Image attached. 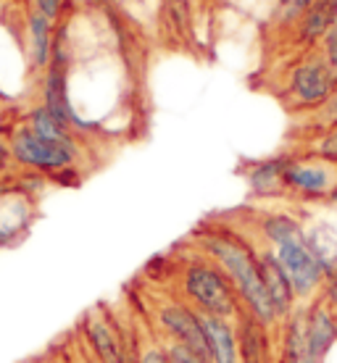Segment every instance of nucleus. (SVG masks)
Masks as SVG:
<instances>
[{"instance_id":"1","label":"nucleus","mask_w":337,"mask_h":363,"mask_svg":"<svg viewBox=\"0 0 337 363\" xmlns=\"http://www.w3.org/2000/svg\"><path fill=\"white\" fill-rule=\"evenodd\" d=\"M195 242H198L206 258H211L221 272L227 274V279L232 281V287L240 295L243 308L258 321H264L266 327H280L277 311H274L272 300L266 295L264 277H261L258 245H253L243 235L232 232L229 227L201 229L195 235Z\"/></svg>"},{"instance_id":"2","label":"nucleus","mask_w":337,"mask_h":363,"mask_svg":"<svg viewBox=\"0 0 337 363\" xmlns=\"http://www.w3.org/2000/svg\"><path fill=\"white\" fill-rule=\"evenodd\" d=\"M179 295L198 313L229 318V321H237V316L245 311L227 274L203 253L184 261L179 269Z\"/></svg>"},{"instance_id":"3","label":"nucleus","mask_w":337,"mask_h":363,"mask_svg":"<svg viewBox=\"0 0 337 363\" xmlns=\"http://www.w3.org/2000/svg\"><path fill=\"white\" fill-rule=\"evenodd\" d=\"M337 90V74L329 69L321 50H309L301 61H295L284 79L287 106L301 113H314Z\"/></svg>"},{"instance_id":"4","label":"nucleus","mask_w":337,"mask_h":363,"mask_svg":"<svg viewBox=\"0 0 337 363\" xmlns=\"http://www.w3.org/2000/svg\"><path fill=\"white\" fill-rule=\"evenodd\" d=\"M284 184H287V198L298 203H329L337 184V164L309 150L287 153Z\"/></svg>"},{"instance_id":"5","label":"nucleus","mask_w":337,"mask_h":363,"mask_svg":"<svg viewBox=\"0 0 337 363\" xmlns=\"http://www.w3.org/2000/svg\"><path fill=\"white\" fill-rule=\"evenodd\" d=\"M9 147L18 166L32 169L37 174H64L69 169H74L77 161H79L77 150L58 145V143H50V140H43L27 124H18L11 132Z\"/></svg>"},{"instance_id":"6","label":"nucleus","mask_w":337,"mask_h":363,"mask_svg":"<svg viewBox=\"0 0 337 363\" xmlns=\"http://www.w3.org/2000/svg\"><path fill=\"white\" fill-rule=\"evenodd\" d=\"M272 253L277 258V264L282 266V272L287 274V279H290L295 298H298L301 306L311 303L314 298H319L327 279H324V269H321L319 258L314 255V250L306 242V235L274 247Z\"/></svg>"},{"instance_id":"7","label":"nucleus","mask_w":337,"mask_h":363,"mask_svg":"<svg viewBox=\"0 0 337 363\" xmlns=\"http://www.w3.org/2000/svg\"><path fill=\"white\" fill-rule=\"evenodd\" d=\"M155 327L164 342H177L190 347L206 358V335H203L201 313L182 298H164L155 306ZM209 361V358H206Z\"/></svg>"},{"instance_id":"8","label":"nucleus","mask_w":337,"mask_h":363,"mask_svg":"<svg viewBox=\"0 0 337 363\" xmlns=\"http://www.w3.org/2000/svg\"><path fill=\"white\" fill-rule=\"evenodd\" d=\"M82 332L98 363H137V347L129 345L124 332L101 311H90L82 318Z\"/></svg>"},{"instance_id":"9","label":"nucleus","mask_w":337,"mask_h":363,"mask_svg":"<svg viewBox=\"0 0 337 363\" xmlns=\"http://www.w3.org/2000/svg\"><path fill=\"white\" fill-rule=\"evenodd\" d=\"M303 308V329H306V345L316 363H327L332 350L337 347V324L329 306L321 298H314Z\"/></svg>"},{"instance_id":"10","label":"nucleus","mask_w":337,"mask_h":363,"mask_svg":"<svg viewBox=\"0 0 337 363\" xmlns=\"http://www.w3.org/2000/svg\"><path fill=\"white\" fill-rule=\"evenodd\" d=\"M35 216V203L24 187H0V247L13 245L27 235Z\"/></svg>"},{"instance_id":"11","label":"nucleus","mask_w":337,"mask_h":363,"mask_svg":"<svg viewBox=\"0 0 337 363\" xmlns=\"http://www.w3.org/2000/svg\"><path fill=\"white\" fill-rule=\"evenodd\" d=\"M237 342H240V363H277V342L272 340V329L264 321L243 311L235 321Z\"/></svg>"},{"instance_id":"12","label":"nucleus","mask_w":337,"mask_h":363,"mask_svg":"<svg viewBox=\"0 0 337 363\" xmlns=\"http://www.w3.org/2000/svg\"><path fill=\"white\" fill-rule=\"evenodd\" d=\"M284 166H287V153L258 158L248 166L245 177L248 192L253 200H280L287 198V184H284Z\"/></svg>"},{"instance_id":"13","label":"nucleus","mask_w":337,"mask_h":363,"mask_svg":"<svg viewBox=\"0 0 337 363\" xmlns=\"http://www.w3.org/2000/svg\"><path fill=\"white\" fill-rule=\"evenodd\" d=\"M258 264H261V277H264V287L266 295L272 300L274 311H277V318L282 324L284 318L292 316L295 311L301 308V303L295 298V290H292L287 274L282 272V266L277 264V258L269 247L258 245Z\"/></svg>"},{"instance_id":"14","label":"nucleus","mask_w":337,"mask_h":363,"mask_svg":"<svg viewBox=\"0 0 337 363\" xmlns=\"http://www.w3.org/2000/svg\"><path fill=\"white\" fill-rule=\"evenodd\" d=\"M203 335H206V358L209 363H240L235 321L201 313Z\"/></svg>"},{"instance_id":"15","label":"nucleus","mask_w":337,"mask_h":363,"mask_svg":"<svg viewBox=\"0 0 337 363\" xmlns=\"http://www.w3.org/2000/svg\"><path fill=\"white\" fill-rule=\"evenodd\" d=\"M337 16V0H311L298 24H295V43L306 50H316L321 40L327 37L329 27Z\"/></svg>"},{"instance_id":"16","label":"nucleus","mask_w":337,"mask_h":363,"mask_svg":"<svg viewBox=\"0 0 337 363\" xmlns=\"http://www.w3.org/2000/svg\"><path fill=\"white\" fill-rule=\"evenodd\" d=\"M306 224V221H303ZM306 242L319 258L321 269H324V279H337V221L332 218H314L306 224Z\"/></svg>"},{"instance_id":"17","label":"nucleus","mask_w":337,"mask_h":363,"mask_svg":"<svg viewBox=\"0 0 337 363\" xmlns=\"http://www.w3.org/2000/svg\"><path fill=\"white\" fill-rule=\"evenodd\" d=\"M255 229H258V237H261V247H272V250L306 235L303 218L290 213V211H264L258 216Z\"/></svg>"},{"instance_id":"18","label":"nucleus","mask_w":337,"mask_h":363,"mask_svg":"<svg viewBox=\"0 0 337 363\" xmlns=\"http://www.w3.org/2000/svg\"><path fill=\"white\" fill-rule=\"evenodd\" d=\"M277 363H316L306 345V329H303V308L287 316L277 327Z\"/></svg>"},{"instance_id":"19","label":"nucleus","mask_w":337,"mask_h":363,"mask_svg":"<svg viewBox=\"0 0 337 363\" xmlns=\"http://www.w3.org/2000/svg\"><path fill=\"white\" fill-rule=\"evenodd\" d=\"M27 29H29V37H27L29 66H32V72H48L50 58H53V43H55L53 21L45 13L32 11L27 16Z\"/></svg>"},{"instance_id":"20","label":"nucleus","mask_w":337,"mask_h":363,"mask_svg":"<svg viewBox=\"0 0 337 363\" xmlns=\"http://www.w3.org/2000/svg\"><path fill=\"white\" fill-rule=\"evenodd\" d=\"M35 135H40L43 140H50V143H58V145L64 147H72V150H77V153H82L79 150V140H77V132H72V129L66 127V124H61L58 118L50 113V111L40 103V106H35V108L27 113V121H24Z\"/></svg>"},{"instance_id":"21","label":"nucleus","mask_w":337,"mask_h":363,"mask_svg":"<svg viewBox=\"0 0 337 363\" xmlns=\"http://www.w3.org/2000/svg\"><path fill=\"white\" fill-rule=\"evenodd\" d=\"M309 127H311L314 135L327 132V129H337V90L329 95L327 103H324L321 108H316L314 113H309Z\"/></svg>"},{"instance_id":"22","label":"nucleus","mask_w":337,"mask_h":363,"mask_svg":"<svg viewBox=\"0 0 337 363\" xmlns=\"http://www.w3.org/2000/svg\"><path fill=\"white\" fill-rule=\"evenodd\" d=\"M306 150L314 155L327 158V161H332V164H337V129H327V132L314 135Z\"/></svg>"},{"instance_id":"23","label":"nucleus","mask_w":337,"mask_h":363,"mask_svg":"<svg viewBox=\"0 0 337 363\" xmlns=\"http://www.w3.org/2000/svg\"><path fill=\"white\" fill-rule=\"evenodd\" d=\"M309 6L311 0H277V21L287 24V27H295Z\"/></svg>"},{"instance_id":"24","label":"nucleus","mask_w":337,"mask_h":363,"mask_svg":"<svg viewBox=\"0 0 337 363\" xmlns=\"http://www.w3.org/2000/svg\"><path fill=\"white\" fill-rule=\"evenodd\" d=\"M137 363H172L169 353H166L164 340H143L137 345Z\"/></svg>"},{"instance_id":"25","label":"nucleus","mask_w":337,"mask_h":363,"mask_svg":"<svg viewBox=\"0 0 337 363\" xmlns=\"http://www.w3.org/2000/svg\"><path fill=\"white\" fill-rule=\"evenodd\" d=\"M166 3V11H169V21H172L174 27L184 32V29L190 27V0H164Z\"/></svg>"},{"instance_id":"26","label":"nucleus","mask_w":337,"mask_h":363,"mask_svg":"<svg viewBox=\"0 0 337 363\" xmlns=\"http://www.w3.org/2000/svg\"><path fill=\"white\" fill-rule=\"evenodd\" d=\"M164 345L172 363H209L203 355H198L195 350H190V347H182V345H177V342H164Z\"/></svg>"},{"instance_id":"27","label":"nucleus","mask_w":337,"mask_h":363,"mask_svg":"<svg viewBox=\"0 0 337 363\" xmlns=\"http://www.w3.org/2000/svg\"><path fill=\"white\" fill-rule=\"evenodd\" d=\"M321 55L327 58L329 69L337 74V16H335V21H332V27H329L327 37L321 40Z\"/></svg>"},{"instance_id":"28","label":"nucleus","mask_w":337,"mask_h":363,"mask_svg":"<svg viewBox=\"0 0 337 363\" xmlns=\"http://www.w3.org/2000/svg\"><path fill=\"white\" fill-rule=\"evenodd\" d=\"M35 3H37V11L45 13L50 21H55V18L61 16V9H64V0H35Z\"/></svg>"},{"instance_id":"29","label":"nucleus","mask_w":337,"mask_h":363,"mask_svg":"<svg viewBox=\"0 0 337 363\" xmlns=\"http://www.w3.org/2000/svg\"><path fill=\"white\" fill-rule=\"evenodd\" d=\"M319 298L329 306L332 316H335V324H337V279L335 281H327V284H324V290H321Z\"/></svg>"},{"instance_id":"30","label":"nucleus","mask_w":337,"mask_h":363,"mask_svg":"<svg viewBox=\"0 0 337 363\" xmlns=\"http://www.w3.org/2000/svg\"><path fill=\"white\" fill-rule=\"evenodd\" d=\"M11 161H13V155H11L9 140H0V179L6 177V172H9Z\"/></svg>"},{"instance_id":"31","label":"nucleus","mask_w":337,"mask_h":363,"mask_svg":"<svg viewBox=\"0 0 337 363\" xmlns=\"http://www.w3.org/2000/svg\"><path fill=\"white\" fill-rule=\"evenodd\" d=\"M329 203H332V206L337 208V184H335V190H332V198H329Z\"/></svg>"},{"instance_id":"32","label":"nucleus","mask_w":337,"mask_h":363,"mask_svg":"<svg viewBox=\"0 0 337 363\" xmlns=\"http://www.w3.org/2000/svg\"><path fill=\"white\" fill-rule=\"evenodd\" d=\"M87 363H98V361H95V358H92V355H90V358H87Z\"/></svg>"},{"instance_id":"33","label":"nucleus","mask_w":337,"mask_h":363,"mask_svg":"<svg viewBox=\"0 0 337 363\" xmlns=\"http://www.w3.org/2000/svg\"><path fill=\"white\" fill-rule=\"evenodd\" d=\"M0 3H3V0H0Z\"/></svg>"}]
</instances>
